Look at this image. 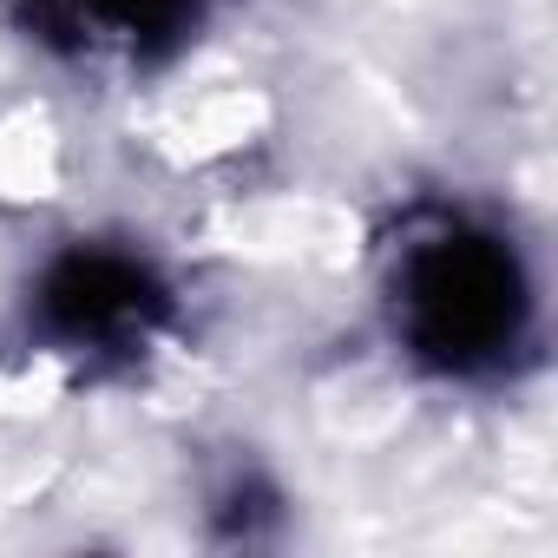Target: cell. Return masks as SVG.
<instances>
[{"instance_id":"obj_1","label":"cell","mask_w":558,"mask_h":558,"mask_svg":"<svg viewBox=\"0 0 558 558\" xmlns=\"http://www.w3.org/2000/svg\"><path fill=\"white\" fill-rule=\"evenodd\" d=\"M401 323L414 349L440 368H486L519 342L525 283L506 243L447 230L421 243L401 269Z\"/></svg>"},{"instance_id":"obj_2","label":"cell","mask_w":558,"mask_h":558,"mask_svg":"<svg viewBox=\"0 0 558 558\" xmlns=\"http://www.w3.org/2000/svg\"><path fill=\"white\" fill-rule=\"evenodd\" d=\"M151 283L119 263V256H66L53 276H47V323L66 336V342H119L132 329H145L151 316Z\"/></svg>"},{"instance_id":"obj_3","label":"cell","mask_w":558,"mask_h":558,"mask_svg":"<svg viewBox=\"0 0 558 558\" xmlns=\"http://www.w3.org/2000/svg\"><path fill=\"white\" fill-rule=\"evenodd\" d=\"M93 8L125 34H158V27H171L184 14V0H93Z\"/></svg>"}]
</instances>
